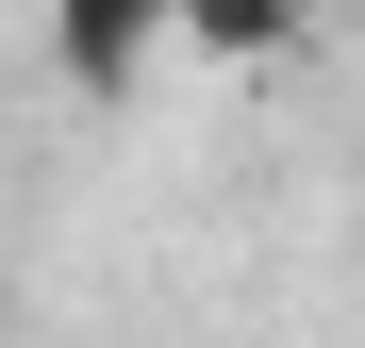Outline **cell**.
Masks as SVG:
<instances>
[{"instance_id": "6da1fadb", "label": "cell", "mask_w": 365, "mask_h": 348, "mask_svg": "<svg viewBox=\"0 0 365 348\" xmlns=\"http://www.w3.org/2000/svg\"><path fill=\"white\" fill-rule=\"evenodd\" d=\"M166 33H182V0H50V67H67L83 100H133Z\"/></svg>"}, {"instance_id": "3957f363", "label": "cell", "mask_w": 365, "mask_h": 348, "mask_svg": "<svg viewBox=\"0 0 365 348\" xmlns=\"http://www.w3.org/2000/svg\"><path fill=\"white\" fill-rule=\"evenodd\" d=\"M299 17H332V0H299Z\"/></svg>"}, {"instance_id": "7a4b0ae2", "label": "cell", "mask_w": 365, "mask_h": 348, "mask_svg": "<svg viewBox=\"0 0 365 348\" xmlns=\"http://www.w3.org/2000/svg\"><path fill=\"white\" fill-rule=\"evenodd\" d=\"M316 17L299 0H182V50H216V67H266V50H299Z\"/></svg>"}]
</instances>
